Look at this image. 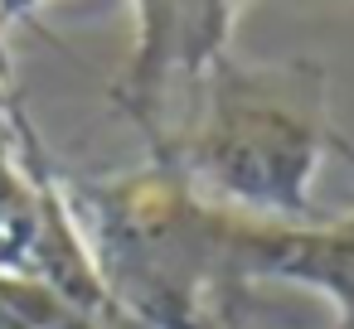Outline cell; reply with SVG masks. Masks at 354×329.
Returning <instances> with one entry per match:
<instances>
[{"label":"cell","instance_id":"4","mask_svg":"<svg viewBox=\"0 0 354 329\" xmlns=\"http://www.w3.org/2000/svg\"><path fill=\"white\" fill-rule=\"evenodd\" d=\"M335 150L354 165V141L335 136ZM257 281L306 286L330 300L335 329H354V213L315 218L301 228H262Z\"/></svg>","mask_w":354,"mask_h":329},{"label":"cell","instance_id":"1","mask_svg":"<svg viewBox=\"0 0 354 329\" xmlns=\"http://www.w3.org/2000/svg\"><path fill=\"white\" fill-rule=\"evenodd\" d=\"M93 266L131 329H243L262 228L209 203L175 165L64 175Z\"/></svg>","mask_w":354,"mask_h":329},{"label":"cell","instance_id":"5","mask_svg":"<svg viewBox=\"0 0 354 329\" xmlns=\"http://www.w3.org/2000/svg\"><path fill=\"white\" fill-rule=\"evenodd\" d=\"M35 15L30 6H0V131H6L15 117H20V102H15V54H10V39H15V25Z\"/></svg>","mask_w":354,"mask_h":329},{"label":"cell","instance_id":"2","mask_svg":"<svg viewBox=\"0 0 354 329\" xmlns=\"http://www.w3.org/2000/svg\"><path fill=\"white\" fill-rule=\"evenodd\" d=\"M330 73L315 59H223L160 155L209 203L272 223H315V175L335 146Z\"/></svg>","mask_w":354,"mask_h":329},{"label":"cell","instance_id":"3","mask_svg":"<svg viewBox=\"0 0 354 329\" xmlns=\"http://www.w3.org/2000/svg\"><path fill=\"white\" fill-rule=\"evenodd\" d=\"M238 20L243 6H228V0H141L131 6V54L112 78L107 97L122 112V121L136 126L146 155H160L175 141V102H185L189 117L209 73L233 54Z\"/></svg>","mask_w":354,"mask_h":329}]
</instances>
